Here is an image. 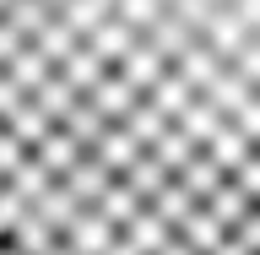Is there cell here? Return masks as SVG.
<instances>
[{
  "mask_svg": "<svg viewBox=\"0 0 260 255\" xmlns=\"http://www.w3.org/2000/svg\"><path fill=\"white\" fill-rule=\"evenodd\" d=\"M174 234H179V239H184V244H190L195 255H211V250H217V244H222V234H228V228L217 223V217H211L206 207H195L190 217H184V223L174 228Z\"/></svg>",
  "mask_w": 260,
  "mask_h": 255,
  "instance_id": "6da1fadb",
  "label": "cell"
},
{
  "mask_svg": "<svg viewBox=\"0 0 260 255\" xmlns=\"http://www.w3.org/2000/svg\"><path fill=\"white\" fill-rule=\"evenodd\" d=\"M206 152H211L217 163H222L228 174H233V168H239V163L249 158V152H255V141H249V136H244V130L233 125V120H222V125H217V136L206 141Z\"/></svg>",
  "mask_w": 260,
  "mask_h": 255,
  "instance_id": "7a4b0ae2",
  "label": "cell"
},
{
  "mask_svg": "<svg viewBox=\"0 0 260 255\" xmlns=\"http://www.w3.org/2000/svg\"><path fill=\"white\" fill-rule=\"evenodd\" d=\"M201 207H206V212H211V217H217L222 228H233V223L244 217V212L255 207V195H244L239 185H233V179H222V185H217V190H211L206 201H201Z\"/></svg>",
  "mask_w": 260,
  "mask_h": 255,
  "instance_id": "3957f363",
  "label": "cell"
},
{
  "mask_svg": "<svg viewBox=\"0 0 260 255\" xmlns=\"http://www.w3.org/2000/svg\"><path fill=\"white\" fill-rule=\"evenodd\" d=\"M228 65H233V71L249 81V87H260V33H249V38L233 49V60H228Z\"/></svg>",
  "mask_w": 260,
  "mask_h": 255,
  "instance_id": "277c9868",
  "label": "cell"
},
{
  "mask_svg": "<svg viewBox=\"0 0 260 255\" xmlns=\"http://www.w3.org/2000/svg\"><path fill=\"white\" fill-rule=\"evenodd\" d=\"M228 234H233V239H239L249 255H260V201H255L249 212H244V217H239L233 228H228Z\"/></svg>",
  "mask_w": 260,
  "mask_h": 255,
  "instance_id": "5b68a950",
  "label": "cell"
},
{
  "mask_svg": "<svg viewBox=\"0 0 260 255\" xmlns=\"http://www.w3.org/2000/svg\"><path fill=\"white\" fill-rule=\"evenodd\" d=\"M228 179H233V185H239L244 195H255V201H260V147H255V152H249V158H244V163H239V168H233Z\"/></svg>",
  "mask_w": 260,
  "mask_h": 255,
  "instance_id": "8992f818",
  "label": "cell"
},
{
  "mask_svg": "<svg viewBox=\"0 0 260 255\" xmlns=\"http://www.w3.org/2000/svg\"><path fill=\"white\" fill-rule=\"evenodd\" d=\"M211 255H249V250H244V244L233 239V234H222V244H217V250H211Z\"/></svg>",
  "mask_w": 260,
  "mask_h": 255,
  "instance_id": "52a82bcc",
  "label": "cell"
},
{
  "mask_svg": "<svg viewBox=\"0 0 260 255\" xmlns=\"http://www.w3.org/2000/svg\"><path fill=\"white\" fill-rule=\"evenodd\" d=\"M255 33H260V27H255Z\"/></svg>",
  "mask_w": 260,
  "mask_h": 255,
  "instance_id": "ba28073f",
  "label": "cell"
},
{
  "mask_svg": "<svg viewBox=\"0 0 260 255\" xmlns=\"http://www.w3.org/2000/svg\"><path fill=\"white\" fill-rule=\"evenodd\" d=\"M255 147H260V141H255Z\"/></svg>",
  "mask_w": 260,
  "mask_h": 255,
  "instance_id": "9c48e42d",
  "label": "cell"
}]
</instances>
